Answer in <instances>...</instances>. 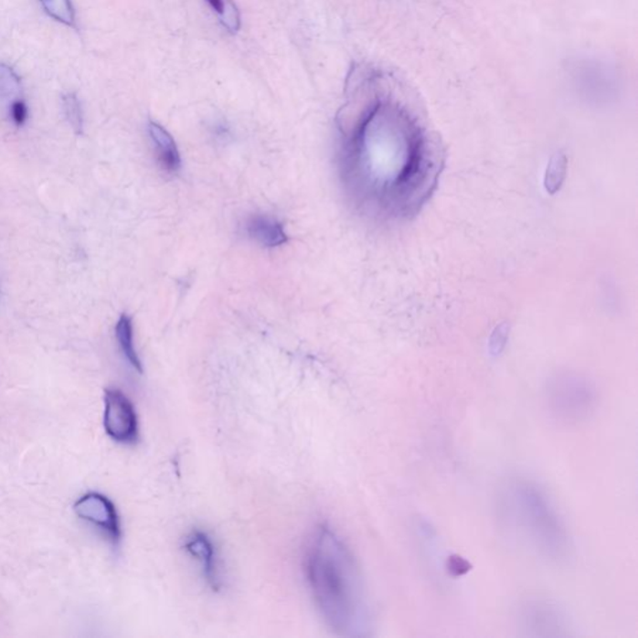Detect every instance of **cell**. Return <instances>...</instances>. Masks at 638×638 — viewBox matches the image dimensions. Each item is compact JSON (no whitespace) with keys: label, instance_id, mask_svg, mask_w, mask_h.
Masks as SVG:
<instances>
[{"label":"cell","instance_id":"obj_8","mask_svg":"<svg viewBox=\"0 0 638 638\" xmlns=\"http://www.w3.org/2000/svg\"><path fill=\"white\" fill-rule=\"evenodd\" d=\"M186 551L200 564L202 575L215 591L222 586L221 570H219L218 551L214 541L202 531H194L185 543Z\"/></svg>","mask_w":638,"mask_h":638},{"label":"cell","instance_id":"obj_1","mask_svg":"<svg viewBox=\"0 0 638 638\" xmlns=\"http://www.w3.org/2000/svg\"><path fill=\"white\" fill-rule=\"evenodd\" d=\"M441 166L437 146L417 122L377 96L346 136L345 176L362 201L383 215L417 210L431 194Z\"/></svg>","mask_w":638,"mask_h":638},{"label":"cell","instance_id":"obj_17","mask_svg":"<svg viewBox=\"0 0 638 638\" xmlns=\"http://www.w3.org/2000/svg\"><path fill=\"white\" fill-rule=\"evenodd\" d=\"M10 116L16 126H23L29 116V109L23 98L16 99L9 104Z\"/></svg>","mask_w":638,"mask_h":638},{"label":"cell","instance_id":"obj_12","mask_svg":"<svg viewBox=\"0 0 638 638\" xmlns=\"http://www.w3.org/2000/svg\"><path fill=\"white\" fill-rule=\"evenodd\" d=\"M218 14L219 22L229 33L238 34L241 27V16L233 0H205Z\"/></svg>","mask_w":638,"mask_h":638},{"label":"cell","instance_id":"obj_16","mask_svg":"<svg viewBox=\"0 0 638 638\" xmlns=\"http://www.w3.org/2000/svg\"><path fill=\"white\" fill-rule=\"evenodd\" d=\"M565 157L561 155L555 156L554 159L551 160L550 165H548L547 180H545V185H547L548 191L555 192L560 187L562 178L565 177Z\"/></svg>","mask_w":638,"mask_h":638},{"label":"cell","instance_id":"obj_6","mask_svg":"<svg viewBox=\"0 0 638 638\" xmlns=\"http://www.w3.org/2000/svg\"><path fill=\"white\" fill-rule=\"evenodd\" d=\"M104 428L106 434L120 444H135L139 439V420L133 401L116 388L105 390Z\"/></svg>","mask_w":638,"mask_h":638},{"label":"cell","instance_id":"obj_10","mask_svg":"<svg viewBox=\"0 0 638 638\" xmlns=\"http://www.w3.org/2000/svg\"><path fill=\"white\" fill-rule=\"evenodd\" d=\"M246 232L260 245L271 247V249L287 242L283 226L267 216L255 215L247 219Z\"/></svg>","mask_w":638,"mask_h":638},{"label":"cell","instance_id":"obj_18","mask_svg":"<svg viewBox=\"0 0 638 638\" xmlns=\"http://www.w3.org/2000/svg\"><path fill=\"white\" fill-rule=\"evenodd\" d=\"M448 568L451 569V571L455 576H461L465 574L466 571H469L468 562L463 560V558L459 557H452L451 558V564H449Z\"/></svg>","mask_w":638,"mask_h":638},{"label":"cell","instance_id":"obj_5","mask_svg":"<svg viewBox=\"0 0 638 638\" xmlns=\"http://www.w3.org/2000/svg\"><path fill=\"white\" fill-rule=\"evenodd\" d=\"M572 85L593 101H607L617 91L619 78L611 65L598 59H579L570 68Z\"/></svg>","mask_w":638,"mask_h":638},{"label":"cell","instance_id":"obj_14","mask_svg":"<svg viewBox=\"0 0 638 638\" xmlns=\"http://www.w3.org/2000/svg\"><path fill=\"white\" fill-rule=\"evenodd\" d=\"M0 98L9 102L22 98V81L9 65L0 64Z\"/></svg>","mask_w":638,"mask_h":638},{"label":"cell","instance_id":"obj_9","mask_svg":"<svg viewBox=\"0 0 638 638\" xmlns=\"http://www.w3.org/2000/svg\"><path fill=\"white\" fill-rule=\"evenodd\" d=\"M149 133L155 145L156 159L161 169L169 174H176L181 167V156L173 136L154 122H149Z\"/></svg>","mask_w":638,"mask_h":638},{"label":"cell","instance_id":"obj_4","mask_svg":"<svg viewBox=\"0 0 638 638\" xmlns=\"http://www.w3.org/2000/svg\"><path fill=\"white\" fill-rule=\"evenodd\" d=\"M548 408L564 423L576 424L588 420L596 407L593 388L578 377L558 378L548 388Z\"/></svg>","mask_w":638,"mask_h":638},{"label":"cell","instance_id":"obj_11","mask_svg":"<svg viewBox=\"0 0 638 638\" xmlns=\"http://www.w3.org/2000/svg\"><path fill=\"white\" fill-rule=\"evenodd\" d=\"M116 338H118L123 356L128 359L133 368L143 373L142 360L137 356L135 346H133V321L128 314H122L120 317L118 324H116Z\"/></svg>","mask_w":638,"mask_h":638},{"label":"cell","instance_id":"obj_3","mask_svg":"<svg viewBox=\"0 0 638 638\" xmlns=\"http://www.w3.org/2000/svg\"><path fill=\"white\" fill-rule=\"evenodd\" d=\"M514 519L545 557L560 560L569 551V537L557 511L537 485L516 483L510 489Z\"/></svg>","mask_w":638,"mask_h":638},{"label":"cell","instance_id":"obj_7","mask_svg":"<svg viewBox=\"0 0 638 638\" xmlns=\"http://www.w3.org/2000/svg\"><path fill=\"white\" fill-rule=\"evenodd\" d=\"M78 517L101 531L110 544L118 548L122 543V523L114 503L101 493H87L74 504Z\"/></svg>","mask_w":638,"mask_h":638},{"label":"cell","instance_id":"obj_2","mask_svg":"<svg viewBox=\"0 0 638 638\" xmlns=\"http://www.w3.org/2000/svg\"><path fill=\"white\" fill-rule=\"evenodd\" d=\"M306 576L325 623L335 633L355 636L365 623V600L358 568L341 537L322 525L308 548Z\"/></svg>","mask_w":638,"mask_h":638},{"label":"cell","instance_id":"obj_15","mask_svg":"<svg viewBox=\"0 0 638 638\" xmlns=\"http://www.w3.org/2000/svg\"><path fill=\"white\" fill-rule=\"evenodd\" d=\"M64 114L68 122L77 133H82L84 130V118H82V109L80 101L74 92H67L63 95Z\"/></svg>","mask_w":638,"mask_h":638},{"label":"cell","instance_id":"obj_13","mask_svg":"<svg viewBox=\"0 0 638 638\" xmlns=\"http://www.w3.org/2000/svg\"><path fill=\"white\" fill-rule=\"evenodd\" d=\"M39 2L50 18L65 27L77 29V18H75V9L71 0H39Z\"/></svg>","mask_w":638,"mask_h":638}]
</instances>
